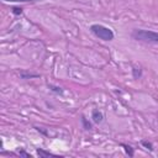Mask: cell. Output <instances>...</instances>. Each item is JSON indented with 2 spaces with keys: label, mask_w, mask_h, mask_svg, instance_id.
Returning <instances> with one entry per match:
<instances>
[{
  "label": "cell",
  "mask_w": 158,
  "mask_h": 158,
  "mask_svg": "<svg viewBox=\"0 0 158 158\" xmlns=\"http://www.w3.org/2000/svg\"><path fill=\"white\" fill-rule=\"evenodd\" d=\"M91 118H93V121H94L95 123H100V122H102V120H104V115H102V112L99 111L98 109H94L93 112H91Z\"/></svg>",
  "instance_id": "3957f363"
},
{
  "label": "cell",
  "mask_w": 158,
  "mask_h": 158,
  "mask_svg": "<svg viewBox=\"0 0 158 158\" xmlns=\"http://www.w3.org/2000/svg\"><path fill=\"white\" fill-rule=\"evenodd\" d=\"M20 77L21 78H36V77H38V74H26V73H21L20 74Z\"/></svg>",
  "instance_id": "9c48e42d"
},
{
  "label": "cell",
  "mask_w": 158,
  "mask_h": 158,
  "mask_svg": "<svg viewBox=\"0 0 158 158\" xmlns=\"http://www.w3.org/2000/svg\"><path fill=\"white\" fill-rule=\"evenodd\" d=\"M4 1H11V2H30L33 0H4Z\"/></svg>",
  "instance_id": "8fae6325"
},
{
  "label": "cell",
  "mask_w": 158,
  "mask_h": 158,
  "mask_svg": "<svg viewBox=\"0 0 158 158\" xmlns=\"http://www.w3.org/2000/svg\"><path fill=\"white\" fill-rule=\"evenodd\" d=\"M122 147L125 148V152L130 156V157H133V154H135V152H133V148L131 147V146H128V144H122Z\"/></svg>",
  "instance_id": "5b68a950"
},
{
  "label": "cell",
  "mask_w": 158,
  "mask_h": 158,
  "mask_svg": "<svg viewBox=\"0 0 158 158\" xmlns=\"http://www.w3.org/2000/svg\"><path fill=\"white\" fill-rule=\"evenodd\" d=\"M132 37L137 41H143V42H152V43H158V32L151 31V30H133Z\"/></svg>",
  "instance_id": "7a4b0ae2"
},
{
  "label": "cell",
  "mask_w": 158,
  "mask_h": 158,
  "mask_svg": "<svg viewBox=\"0 0 158 158\" xmlns=\"http://www.w3.org/2000/svg\"><path fill=\"white\" fill-rule=\"evenodd\" d=\"M49 88H51V90H52V91H56V93H59V94H62V93H63V90H62L60 88H58V86H52V85H51Z\"/></svg>",
  "instance_id": "30bf717a"
},
{
  "label": "cell",
  "mask_w": 158,
  "mask_h": 158,
  "mask_svg": "<svg viewBox=\"0 0 158 158\" xmlns=\"http://www.w3.org/2000/svg\"><path fill=\"white\" fill-rule=\"evenodd\" d=\"M12 14L14 15H21L22 14V7H17V6L12 7Z\"/></svg>",
  "instance_id": "ba28073f"
},
{
  "label": "cell",
  "mask_w": 158,
  "mask_h": 158,
  "mask_svg": "<svg viewBox=\"0 0 158 158\" xmlns=\"http://www.w3.org/2000/svg\"><path fill=\"white\" fill-rule=\"evenodd\" d=\"M37 154H38L40 157H48V156H56V154H53V153H51V152L43 151L42 148H37Z\"/></svg>",
  "instance_id": "277c9868"
},
{
  "label": "cell",
  "mask_w": 158,
  "mask_h": 158,
  "mask_svg": "<svg viewBox=\"0 0 158 158\" xmlns=\"http://www.w3.org/2000/svg\"><path fill=\"white\" fill-rule=\"evenodd\" d=\"M81 122H83V125H84V128H85V130H91V127H93V126H91V123H90V122H89L84 116L81 117Z\"/></svg>",
  "instance_id": "8992f818"
},
{
  "label": "cell",
  "mask_w": 158,
  "mask_h": 158,
  "mask_svg": "<svg viewBox=\"0 0 158 158\" xmlns=\"http://www.w3.org/2000/svg\"><path fill=\"white\" fill-rule=\"evenodd\" d=\"M141 143H142V146H143L146 149H148V151H153V144H152L151 142H148V141H144V139H143Z\"/></svg>",
  "instance_id": "52a82bcc"
},
{
  "label": "cell",
  "mask_w": 158,
  "mask_h": 158,
  "mask_svg": "<svg viewBox=\"0 0 158 158\" xmlns=\"http://www.w3.org/2000/svg\"><path fill=\"white\" fill-rule=\"evenodd\" d=\"M20 154H22V156H27V157H31V154H30V153H26V152H23V151H21V152H20Z\"/></svg>",
  "instance_id": "7c38bea8"
},
{
  "label": "cell",
  "mask_w": 158,
  "mask_h": 158,
  "mask_svg": "<svg viewBox=\"0 0 158 158\" xmlns=\"http://www.w3.org/2000/svg\"><path fill=\"white\" fill-rule=\"evenodd\" d=\"M90 31L94 36H96L98 38L102 40V41H112L115 35H114V31L104 25H100V23H94L90 26Z\"/></svg>",
  "instance_id": "6da1fadb"
}]
</instances>
